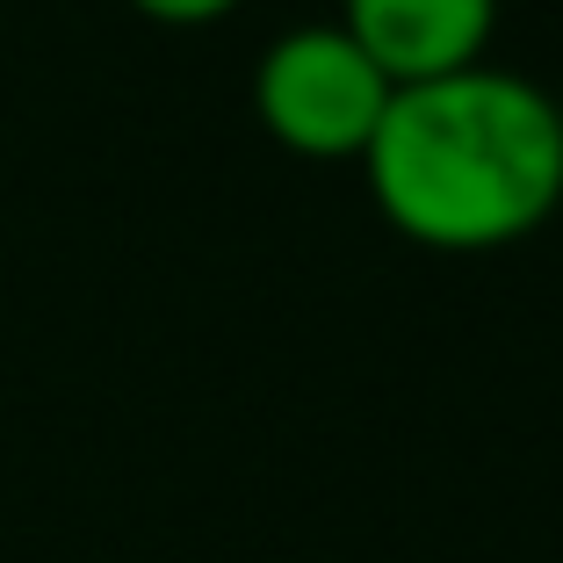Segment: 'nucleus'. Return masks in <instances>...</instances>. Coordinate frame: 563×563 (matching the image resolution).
Returning <instances> with one entry per match:
<instances>
[{
  "label": "nucleus",
  "instance_id": "2",
  "mask_svg": "<svg viewBox=\"0 0 563 563\" xmlns=\"http://www.w3.org/2000/svg\"><path fill=\"white\" fill-rule=\"evenodd\" d=\"M398 87L340 22H311L267 44L253 73V109L267 137L297 159H362Z\"/></svg>",
  "mask_w": 563,
  "mask_h": 563
},
{
  "label": "nucleus",
  "instance_id": "4",
  "mask_svg": "<svg viewBox=\"0 0 563 563\" xmlns=\"http://www.w3.org/2000/svg\"><path fill=\"white\" fill-rule=\"evenodd\" d=\"M137 15L152 22H174V30H196V22H217V15H232L239 0H131Z\"/></svg>",
  "mask_w": 563,
  "mask_h": 563
},
{
  "label": "nucleus",
  "instance_id": "3",
  "mask_svg": "<svg viewBox=\"0 0 563 563\" xmlns=\"http://www.w3.org/2000/svg\"><path fill=\"white\" fill-rule=\"evenodd\" d=\"M340 30L376 58L390 87H412V80L484 66L498 0H347Z\"/></svg>",
  "mask_w": 563,
  "mask_h": 563
},
{
  "label": "nucleus",
  "instance_id": "5",
  "mask_svg": "<svg viewBox=\"0 0 563 563\" xmlns=\"http://www.w3.org/2000/svg\"><path fill=\"white\" fill-rule=\"evenodd\" d=\"M556 109H563V101H556Z\"/></svg>",
  "mask_w": 563,
  "mask_h": 563
},
{
  "label": "nucleus",
  "instance_id": "1",
  "mask_svg": "<svg viewBox=\"0 0 563 563\" xmlns=\"http://www.w3.org/2000/svg\"><path fill=\"white\" fill-rule=\"evenodd\" d=\"M368 196L412 246L492 253L563 202V109L520 73L463 66L390 95L362 152Z\"/></svg>",
  "mask_w": 563,
  "mask_h": 563
}]
</instances>
